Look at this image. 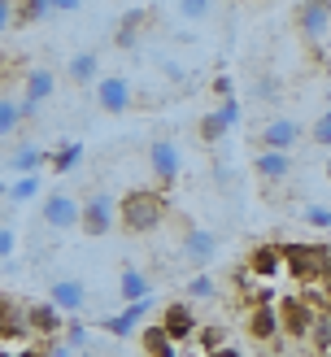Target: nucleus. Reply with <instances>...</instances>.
Masks as SVG:
<instances>
[{
    "label": "nucleus",
    "instance_id": "nucleus-1",
    "mask_svg": "<svg viewBox=\"0 0 331 357\" xmlns=\"http://www.w3.org/2000/svg\"><path fill=\"white\" fill-rule=\"evenodd\" d=\"M118 218L122 227L131 231V236H148V231H157L166 222V196L162 188H135L118 201Z\"/></svg>",
    "mask_w": 331,
    "mask_h": 357
},
{
    "label": "nucleus",
    "instance_id": "nucleus-2",
    "mask_svg": "<svg viewBox=\"0 0 331 357\" xmlns=\"http://www.w3.org/2000/svg\"><path fill=\"white\" fill-rule=\"evenodd\" d=\"M284 253H288V275L296 283H318L331 275V248L327 244H284Z\"/></svg>",
    "mask_w": 331,
    "mask_h": 357
},
{
    "label": "nucleus",
    "instance_id": "nucleus-3",
    "mask_svg": "<svg viewBox=\"0 0 331 357\" xmlns=\"http://www.w3.org/2000/svg\"><path fill=\"white\" fill-rule=\"evenodd\" d=\"M279 318H284V335H292V340H314V327H318L323 310L314 305V296L296 292V296L279 301Z\"/></svg>",
    "mask_w": 331,
    "mask_h": 357
},
{
    "label": "nucleus",
    "instance_id": "nucleus-4",
    "mask_svg": "<svg viewBox=\"0 0 331 357\" xmlns=\"http://www.w3.org/2000/svg\"><path fill=\"white\" fill-rule=\"evenodd\" d=\"M118 201H114V192H92L83 201V231L87 236H109V231L118 227Z\"/></svg>",
    "mask_w": 331,
    "mask_h": 357
},
{
    "label": "nucleus",
    "instance_id": "nucleus-5",
    "mask_svg": "<svg viewBox=\"0 0 331 357\" xmlns=\"http://www.w3.org/2000/svg\"><path fill=\"white\" fill-rule=\"evenodd\" d=\"M148 166H153V178L157 188H174L183 174V153L170 144V139H157V144L148 149Z\"/></svg>",
    "mask_w": 331,
    "mask_h": 357
},
{
    "label": "nucleus",
    "instance_id": "nucleus-6",
    "mask_svg": "<svg viewBox=\"0 0 331 357\" xmlns=\"http://www.w3.org/2000/svg\"><path fill=\"white\" fill-rule=\"evenodd\" d=\"M301 144V122L296 118H270L266 127L257 131V149H270V153H292Z\"/></svg>",
    "mask_w": 331,
    "mask_h": 357
},
{
    "label": "nucleus",
    "instance_id": "nucleus-7",
    "mask_svg": "<svg viewBox=\"0 0 331 357\" xmlns=\"http://www.w3.org/2000/svg\"><path fill=\"white\" fill-rule=\"evenodd\" d=\"M131 100H135V92H131V79H127V75L96 79V105H100L105 114H127Z\"/></svg>",
    "mask_w": 331,
    "mask_h": 357
},
{
    "label": "nucleus",
    "instance_id": "nucleus-8",
    "mask_svg": "<svg viewBox=\"0 0 331 357\" xmlns=\"http://www.w3.org/2000/svg\"><path fill=\"white\" fill-rule=\"evenodd\" d=\"M240 122V100L231 96V100H222L218 109H209L205 118H201V127H197V135H201V144H218V139L226 135Z\"/></svg>",
    "mask_w": 331,
    "mask_h": 357
},
{
    "label": "nucleus",
    "instance_id": "nucleus-9",
    "mask_svg": "<svg viewBox=\"0 0 331 357\" xmlns=\"http://www.w3.org/2000/svg\"><path fill=\"white\" fill-rule=\"evenodd\" d=\"M44 222L52 231H66V227H83V205L75 201L70 192H52L44 201Z\"/></svg>",
    "mask_w": 331,
    "mask_h": 357
},
{
    "label": "nucleus",
    "instance_id": "nucleus-10",
    "mask_svg": "<svg viewBox=\"0 0 331 357\" xmlns=\"http://www.w3.org/2000/svg\"><path fill=\"white\" fill-rule=\"evenodd\" d=\"M162 327H166V335L174 344H187V340H197V331H201V323H197V314H192V305L187 301H174V305H166V314H162Z\"/></svg>",
    "mask_w": 331,
    "mask_h": 357
},
{
    "label": "nucleus",
    "instance_id": "nucleus-11",
    "mask_svg": "<svg viewBox=\"0 0 331 357\" xmlns=\"http://www.w3.org/2000/svg\"><path fill=\"white\" fill-rule=\"evenodd\" d=\"M179 253H183L187 266H209V261L218 257V236H214V231H205V227H192L187 236H183V244H179Z\"/></svg>",
    "mask_w": 331,
    "mask_h": 357
},
{
    "label": "nucleus",
    "instance_id": "nucleus-12",
    "mask_svg": "<svg viewBox=\"0 0 331 357\" xmlns=\"http://www.w3.org/2000/svg\"><path fill=\"white\" fill-rule=\"evenodd\" d=\"M288 271V253L279 244H257L249 253V275L253 279H279Z\"/></svg>",
    "mask_w": 331,
    "mask_h": 357
},
{
    "label": "nucleus",
    "instance_id": "nucleus-13",
    "mask_svg": "<svg viewBox=\"0 0 331 357\" xmlns=\"http://www.w3.org/2000/svg\"><path fill=\"white\" fill-rule=\"evenodd\" d=\"M249 335L253 340H261V344H270V340H279L284 335V318H279V305H249Z\"/></svg>",
    "mask_w": 331,
    "mask_h": 357
},
{
    "label": "nucleus",
    "instance_id": "nucleus-14",
    "mask_svg": "<svg viewBox=\"0 0 331 357\" xmlns=\"http://www.w3.org/2000/svg\"><path fill=\"white\" fill-rule=\"evenodd\" d=\"M331 26V5L327 0H305L301 9H296V31L305 35V40H323Z\"/></svg>",
    "mask_w": 331,
    "mask_h": 357
},
{
    "label": "nucleus",
    "instance_id": "nucleus-15",
    "mask_svg": "<svg viewBox=\"0 0 331 357\" xmlns=\"http://www.w3.org/2000/svg\"><path fill=\"white\" fill-rule=\"evenodd\" d=\"M48 301L57 305L61 314H79L87 305V288L79 279H52V288H48Z\"/></svg>",
    "mask_w": 331,
    "mask_h": 357
},
{
    "label": "nucleus",
    "instance_id": "nucleus-16",
    "mask_svg": "<svg viewBox=\"0 0 331 357\" xmlns=\"http://www.w3.org/2000/svg\"><path fill=\"white\" fill-rule=\"evenodd\" d=\"M253 170L261 183H284V178L292 174V153H270V149H261L253 157Z\"/></svg>",
    "mask_w": 331,
    "mask_h": 357
},
{
    "label": "nucleus",
    "instance_id": "nucleus-17",
    "mask_svg": "<svg viewBox=\"0 0 331 357\" xmlns=\"http://www.w3.org/2000/svg\"><path fill=\"white\" fill-rule=\"evenodd\" d=\"M52 83H57V79H52V70H31V75H26V92H22V109H26V118L52 96Z\"/></svg>",
    "mask_w": 331,
    "mask_h": 357
},
{
    "label": "nucleus",
    "instance_id": "nucleus-18",
    "mask_svg": "<svg viewBox=\"0 0 331 357\" xmlns=\"http://www.w3.org/2000/svg\"><path fill=\"white\" fill-rule=\"evenodd\" d=\"M118 292L127 305H135V301H148L153 296V279L144 271H135V266H122V275H118Z\"/></svg>",
    "mask_w": 331,
    "mask_h": 357
},
{
    "label": "nucleus",
    "instance_id": "nucleus-19",
    "mask_svg": "<svg viewBox=\"0 0 331 357\" xmlns=\"http://www.w3.org/2000/svg\"><path fill=\"white\" fill-rule=\"evenodd\" d=\"M26 323H31L35 335H52V340H57V331L66 327V318H61V310L52 305V301H44V305H31L26 310Z\"/></svg>",
    "mask_w": 331,
    "mask_h": 357
},
{
    "label": "nucleus",
    "instance_id": "nucleus-20",
    "mask_svg": "<svg viewBox=\"0 0 331 357\" xmlns=\"http://www.w3.org/2000/svg\"><path fill=\"white\" fill-rule=\"evenodd\" d=\"M148 310H153V296H148V301H135V305H127L122 314L100 318V327L109 331V335H131V331H135V323H139V318H144Z\"/></svg>",
    "mask_w": 331,
    "mask_h": 357
},
{
    "label": "nucleus",
    "instance_id": "nucleus-21",
    "mask_svg": "<svg viewBox=\"0 0 331 357\" xmlns=\"http://www.w3.org/2000/svg\"><path fill=\"white\" fill-rule=\"evenodd\" d=\"M144 26H148V9H127L122 22H118V31H114V48H135Z\"/></svg>",
    "mask_w": 331,
    "mask_h": 357
},
{
    "label": "nucleus",
    "instance_id": "nucleus-22",
    "mask_svg": "<svg viewBox=\"0 0 331 357\" xmlns=\"http://www.w3.org/2000/svg\"><path fill=\"white\" fill-rule=\"evenodd\" d=\"M96 70H100V57H96L92 48H87V52H75V57H70L66 79H70V83H79V87H87V83L96 79Z\"/></svg>",
    "mask_w": 331,
    "mask_h": 357
},
{
    "label": "nucleus",
    "instance_id": "nucleus-23",
    "mask_svg": "<svg viewBox=\"0 0 331 357\" xmlns=\"http://www.w3.org/2000/svg\"><path fill=\"white\" fill-rule=\"evenodd\" d=\"M40 166H44V153L35 149V144H17L9 153V170L13 174H40Z\"/></svg>",
    "mask_w": 331,
    "mask_h": 357
},
{
    "label": "nucleus",
    "instance_id": "nucleus-24",
    "mask_svg": "<svg viewBox=\"0 0 331 357\" xmlns=\"http://www.w3.org/2000/svg\"><path fill=\"white\" fill-rule=\"evenodd\" d=\"M144 349H148V357H179V344H174L170 335H166L162 323L144 327Z\"/></svg>",
    "mask_w": 331,
    "mask_h": 357
},
{
    "label": "nucleus",
    "instance_id": "nucleus-25",
    "mask_svg": "<svg viewBox=\"0 0 331 357\" xmlns=\"http://www.w3.org/2000/svg\"><path fill=\"white\" fill-rule=\"evenodd\" d=\"M5 196L13 205H26V201H35V196H40V174H17L13 183L5 188Z\"/></svg>",
    "mask_w": 331,
    "mask_h": 357
},
{
    "label": "nucleus",
    "instance_id": "nucleus-26",
    "mask_svg": "<svg viewBox=\"0 0 331 357\" xmlns=\"http://www.w3.org/2000/svg\"><path fill=\"white\" fill-rule=\"evenodd\" d=\"M79 162H83V144H79V139H70V144H61L57 153H52V170H57V174H70Z\"/></svg>",
    "mask_w": 331,
    "mask_h": 357
},
{
    "label": "nucleus",
    "instance_id": "nucleus-27",
    "mask_svg": "<svg viewBox=\"0 0 331 357\" xmlns=\"http://www.w3.org/2000/svg\"><path fill=\"white\" fill-rule=\"evenodd\" d=\"M22 118H26L22 100H13V96H5V100H0V135H13Z\"/></svg>",
    "mask_w": 331,
    "mask_h": 357
},
{
    "label": "nucleus",
    "instance_id": "nucleus-28",
    "mask_svg": "<svg viewBox=\"0 0 331 357\" xmlns=\"http://www.w3.org/2000/svg\"><path fill=\"white\" fill-rule=\"evenodd\" d=\"M187 296H192V301H214V296H218V283L209 279V275H192Z\"/></svg>",
    "mask_w": 331,
    "mask_h": 357
},
{
    "label": "nucleus",
    "instance_id": "nucleus-29",
    "mask_svg": "<svg viewBox=\"0 0 331 357\" xmlns=\"http://www.w3.org/2000/svg\"><path fill=\"white\" fill-rule=\"evenodd\" d=\"M52 9V0H17V22H40Z\"/></svg>",
    "mask_w": 331,
    "mask_h": 357
},
{
    "label": "nucleus",
    "instance_id": "nucleus-30",
    "mask_svg": "<svg viewBox=\"0 0 331 357\" xmlns=\"http://www.w3.org/2000/svg\"><path fill=\"white\" fill-rule=\"evenodd\" d=\"M309 139H314L318 149H331V109L314 118V127H309Z\"/></svg>",
    "mask_w": 331,
    "mask_h": 357
},
{
    "label": "nucleus",
    "instance_id": "nucleus-31",
    "mask_svg": "<svg viewBox=\"0 0 331 357\" xmlns=\"http://www.w3.org/2000/svg\"><path fill=\"white\" fill-rule=\"evenodd\" d=\"M209 9H214V0H179V13L187 17V22H201V17H209Z\"/></svg>",
    "mask_w": 331,
    "mask_h": 357
},
{
    "label": "nucleus",
    "instance_id": "nucleus-32",
    "mask_svg": "<svg viewBox=\"0 0 331 357\" xmlns=\"http://www.w3.org/2000/svg\"><path fill=\"white\" fill-rule=\"evenodd\" d=\"M13 253H17V236H13V227L5 222V227H0V257H5V271H13Z\"/></svg>",
    "mask_w": 331,
    "mask_h": 357
},
{
    "label": "nucleus",
    "instance_id": "nucleus-33",
    "mask_svg": "<svg viewBox=\"0 0 331 357\" xmlns=\"http://www.w3.org/2000/svg\"><path fill=\"white\" fill-rule=\"evenodd\" d=\"M301 218H305L309 227H318V231H331V209H327V205H309Z\"/></svg>",
    "mask_w": 331,
    "mask_h": 357
},
{
    "label": "nucleus",
    "instance_id": "nucleus-34",
    "mask_svg": "<svg viewBox=\"0 0 331 357\" xmlns=\"http://www.w3.org/2000/svg\"><path fill=\"white\" fill-rule=\"evenodd\" d=\"M314 344H318V353H327V349H331V310L318 318V327H314Z\"/></svg>",
    "mask_w": 331,
    "mask_h": 357
},
{
    "label": "nucleus",
    "instance_id": "nucleus-35",
    "mask_svg": "<svg viewBox=\"0 0 331 357\" xmlns=\"http://www.w3.org/2000/svg\"><path fill=\"white\" fill-rule=\"evenodd\" d=\"M197 340H201V349H205V353H218V340H222V327H201V331H197Z\"/></svg>",
    "mask_w": 331,
    "mask_h": 357
},
{
    "label": "nucleus",
    "instance_id": "nucleus-36",
    "mask_svg": "<svg viewBox=\"0 0 331 357\" xmlns=\"http://www.w3.org/2000/svg\"><path fill=\"white\" fill-rule=\"evenodd\" d=\"M253 96H257V100H275V96H279V83H275L270 75L257 79V83H253Z\"/></svg>",
    "mask_w": 331,
    "mask_h": 357
},
{
    "label": "nucleus",
    "instance_id": "nucleus-37",
    "mask_svg": "<svg viewBox=\"0 0 331 357\" xmlns=\"http://www.w3.org/2000/svg\"><path fill=\"white\" fill-rule=\"evenodd\" d=\"M66 344H70V349H83V344H87V327L70 323V327H66Z\"/></svg>",
    "mask_w": 331,
    "mask_h": 357
},
{
    "label": "nucleus",
    "instance_id": "nucleus-38",
    "mask_svg": "<svg viewBox=\"0 0 331 357\" xmlns=\"http://www.w3.org/2000/svg\"><path fill=\"white\" fill-rule=\"evenodd\" d=\"M157 66H162V70H166V75H170L174 83H183V79H187V70H183L179 61H170V57H162V61H157Z\"/></svg>",
    "mask_w": 331,
    "mask_h": 357
},
{
    "label": "nucleus",
    "instance_id": "nucleus-39",
    "mask_svg": "<svg viewBox=\"0 0 331 357\" xmlns=\"http://www.w3.org/2000/svg\"><path fill=\"white\" fill-rule=\"evenodd\" d=\"M44 357H75V349H70L66 340H52V344L44 349Z\"/></svg>",
    "mask_w": 331,
    "mask_h": 357
},
{
    "label": "nucleus",
    "instance_id": "nucleus-40",
    "mask_svg": "<svg viewBox=\"0 0 331 357\" xmlns=\"http://www.w3.org/2000/svg\"><path fill=\"white\" fill-rule=\"evenodd\" d=\"M314 296H318L323 305H331V275H327V279H318V283H314Z\"/></svg>",
    "mask_w": 331,
    "mask_h": 357
},
{
    "label": "nucleus",
    "instance_id": "nucleus-41",
    "mask_svg": "<svg viewBox=\"0 0 331 357\" xmlns=\"http://www.w3.org/2000/svg\"><path fill=\"white\" fill-rule=\"evenodd\" d=\"M13 26V0H0V31Z\"/></svg>",
    "mask_w": 331,
    "mask_h": 357
},
{
    "label": "nucleus",
    "instance_id": "nucleus-42",
    "mask_svg": "<svg viewBox=\"0 0 331 357\" xmlns=\"http://www.w3.org/2000/svg\"><path fill=\"white\" fill-rule=\"evenodd\" d=\"M214 92H218L222 100H231V79H226V75H218V79H214Z\"/></svg>",
    "mask_w": 331,
    "mask_h": 357
},
{
    "label": "nucleus",
    "instance_id": "nucleus-43",
    "mask_svg": "<svg viewBox=\"0 0 331 357\" xmlns=\"http://www.w3.org/2000/svg\"><path fill=\"white\" fill-rule=\"evenodd\" d=\"M52 9H61V13H70V9H83V0H52Z\"/></svg>",
    "mask_w": 331,
    "mask_h": 357
},
{
    "label": "nucleus",
    "instance_id": "nucleus-44",
    "mask_svg": "<svg viewBox=\"0 0 331 357\" xmlns=\"http://www.w3.org/2000/svg\"><path fill=\"white\" fill-rule=\"evenodd\" d=\"M205 357H240L236 349H218V353H205Z\"/></svg>",
    "mask_w": 331,
    "mask_h": 357
},
{
    "label": "nucleus",
    "instance_id": "nucleus-45",
    "mask_svg": "<svg viewBox=\"0 0 331 357\" xmlns=\"http://www.w3.org/2000/svg\"><path fill=\"white\" fill-rule=\"evenodd\" d=\"M327 178H331V162H327Z\"/></svg>",
    "mask_w": 331,
    "mask_h": 357
},
{
    "label": "nucleus",
    "instance_id": "nucleus-46",
    "mask_svg": "<svg viewBox=\"0 0 331 357\" xmlns=\"http://www.w3.org/2000/svg\"><path fill=\"white\" fill-rule=\"evenodd\" d=\"M327 5H331V0H327Z\"/></svg>",
    "mask_w": 331,
    "mask_h": 357
}]
</instances>
